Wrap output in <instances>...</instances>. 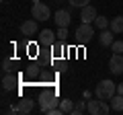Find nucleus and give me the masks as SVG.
I'll return each mask as SVG.
<instances>
[{"label": "nucleus", "mask_w": 123, "mask_h": 115, "mask_svg": "<svg viewBox=\"0 0 123 115\" xmlns=\"http://www.w3.org/2000/svg\"><path fill=\"white\" fill-rule=\"evenodd\" d=\"M113 95H117V84L113 82V80H101V82L97 84V89H94V97L103 99V101H111V97Z\"/></svg>", "instance_id": "nucleus-1"}, {"label": "nucleus", "mask_w": 123, "mask_h": 115, "mask_svg": "<svg viewBox=\"0 0 123 115\" xmlns=\"http://www.w3.org/2000/svg\"><path fill=\"white\" fill-rule=\"evenodd\" d=\"M55 35H57V39H60V41H66L68 39V27H57V33H55Z\"/></svg>", "instance_id": "nucleus-19"}, {"label": "nucleus", "mask_w": 123, "mask_h": 115, "mask_svg": "<svg viewBox=\"0 0 123 115\" xmlns=\"http://www.w3.org/2000/svg\"><path fill=\"white\" fill-rule=\"evenodd\" d=\"M97 8L92 4H86L84 8H80V21L82 23H94V19H97Z\"/></svg>", "instance_id": "nucleus-8"}, {"label": "nucleus", "mask_w": 123, "mask_h": 115, "mask_svg": "<svg viewBox=\"0 0 123 115\" xmlns=\"http://www.w3.org/2000/svg\"><path fill=\"white\" fill-rule=\"evenodd\" d=\"M53 21H55L57 27H68V25H70V21H72V17H70L68 10L60 8V10H55V14H53Z\"/></svg>", "instance_id": "nucleus-10"}, {"label": "nucleus", "mask_w": 123, "mask_h": 115, "mask_svg": "<svg viewBox=\"0 0 123 115\" xmlns=\"http://www.w3.org/2000/svg\"><path fill=\"white\" fill-rule=\"evenodd\" d=\"M35 49H37V45H35V43H33V45H27V53H31V56H35V53H37Z\"/></svg>", "instance_id": "nucleus-23"}, {"label": "nucleus", "mask_w": 123, "mask_h": 115, "mask_svg": "<svg viewBox=\"0 0 123 115\" xmlns=\"http://www.w3.org/2000/svg\"><path fill=\"white\" fill-rule=\"evenodd\" d=\"M113 35L115 33L111 31V29H103L101 33H98V41H101V45H105V47H111V45H113Z\"/></svg>", "instance_id": "nucleus-11"}, {"label": "nucleus", "mask_w": 123, "mask_h": 115, "mask_svg": "<svg viewBox=\"0 0 123 115\" xmlns=\"http://www.w3.org/2000/svg\"><path fill=\"white\" fill-rule=\"evenodd\" d=\"M111 31L115 33V35H119V33H123V17H115L111 19Z\"/></svg>", "instance_id": "nucleus-15"}, {"label": "nucleus", "mask_w": 123, "mask_h": 115, "mask_svg": "<svg viewBox=\"0 0 123 115\" xmlns=\"http://www.w3.org/2000/svg\"><path fill=\"white\" fill-rule=\"evenodd\" d=\"M12 66H14V64H12V60L4 58V62H2V72H4V74H6V72H12Z\"/></svg>", "instance_id": "nucleus-20"}, {"label": "nucleus", "mask_w": 123, "mask_h": 115, "mask_svg": "<svg viewBox=\"0 0 123 115\" xmlns=\"http://www.w3.org/2000/svg\"><path fill=\"white\" fill-rule=\"evenodd\" d=\"M31 17L35 19V21H49L51 10H49V6L45 4V2H39V0H37L35 4H33V8H31Z\"/></svg>", "instance_id": "nucleus-5"}, {"label": "nucleus", "mask_w": 123, "mask_h": 115, "mask_svg": "<svg viewBox=\"0 0 123 115\" xmlns=\"http://www.w3.org/2000/svg\"><path fill=\"white\" fill-rule=\"evenodd\" d=\"M39 45H43V47H51L53 43H55V33L49 31V29H43V31H39Z\"/></svg>", "instance_id": "nucleus-7"}, {"label": "nucleus", "mask_w": 123, "mask_h": 115, "mask_svg": "<svg viewBox=\"0 0 123 115\" xmlns=\"http://www.w3.org/2000/svg\"><path fill=\"white\" fill-rule=\"evenodd\" d=\"M33 107H35V103L31 101V99H21V101H18V111H21L23 115L31 113V111H33Z\"/></svg>", "instance_id": "nucleus-13"}, {"label": "nucleus", "mask_w": 123, "mask_h": 115, "mask_svg": "<svg viewBox=\"0 0 123 115\" xmlns=\"http://www.w3.org/2000/svg\"><path fill=\"white\" fill-rule=\"evenodd\" d=\"M68 2H70V4L74 6V8H84V6H86L88 2H90V0H68Z\"/></svg>", "instance_id": "nucleus-21"}, {"label": "nucleus", "mask_w": 123, "mask_h": 115, "mask_svg": "<svg viewBox=\"0 0 123 115\" xmlns=\"http://www.w3.org/2000/svg\"><path fill=\"white\" fill-rule=\"evenodd\" d=\"M21 33L25 37H31V35H35V33H39V27H37V21L35 19H29V21H25L21 25Z\"/></svg>", "instance_id": "nucleus-9"}, {"label": "nucleus", "mask_w": 123, "mask_h": 115, "mask_svg": "<svg viewBox=\"0 0 123 115\" xmlns=\"http://www.w3.org/2000/svg\"><path fill=\"white\" fill-rule=\"evenodd\" d=\"M86 111L90 115H109L111 111V105H107V101H103V99L97 97V101L92 99V101H86Z\"/></svg>", "instance_id": "nucleus-3"}, {"label": "nucleus", "mask_w": 123, "mask_h": 115, "mask_svg": "<svg viewBox=\"0 0 123 115\" xmlns=\"http://www.w3.org/2000/svg\"><path fill=\"white\" fill-rule=\"evenodd\" d=\"M109 25H111V21L107 17H97V19H94V27L101 29V31H103V29H109Z\"/></svg>", "instance_id": "nucleus-17"}, {"label": "nucleus", "mask_w": 123, "mask_h": 115, "mask_svg": "<svg viewBox=\"0 0 123 115\" xmlns=\"http://www.w3.org/2000/svg\"><path fill=\"white\" fill-rule=\"evenodd\" d=\"M117 93H119V95H123V82H121V84H117Z\"/></svg>", "instance_id": "nucleus-24"}, {"label": "nucleus", "mask_w": 123, "mask_h": 115, "mask_svg": "<svg viewBox=\"0 0 123 115\" xmlns=\"http://www.w3.org/2000/svg\"><path fill=\"white\" fill-rule=\"evenodd\" d=\"M84 111H86V103L84 101H78L74 105V111H72V115H80V113H84Z\"/></svg>", "instance_id": "nucleus-18"}, {"label": "nucleus", "mask_w": 123, "mask_h": 115, "mask_svg": "<svg viewBox=\"0 0 123 115\" xmlns=\"http://www.w3.org/2000/svg\"><path fill=\"white\" fill-rule=\"evenodd\" d=\"M57 103H60V101H57V97H55L53 90H45V93L39 95V109L43 111V113H47L49 109H53Z\"/></svg>", "instance_id": "nucleus-4"}, {"label": "nucleus", "mask_w": 123, "mask_h": 115, "mask_svg": "<svg viewBox=\"0 0 123 115\" xmlns=\"http://www.w3.org/2000/svg\"><path fill=\"white\" fill-rule=\"evenodd\" d=\"M60 109L64 111V113H70L72 115V111H74V101H70V99H62V101H60Z\"/></svg>", "instance_id": "nucleus-16"}, {"label": "nucleus", "mask_w": 123, "mask_h": 115, "mask_svg": "<svg viewBox=\"0 0 123 115\" xmlns=\"http://www.w3.org/2000/svg\"><path fill=\"white\" fill-rule=\"evenodd\" d=\"M109 70H111V74H115V76L123 74V53H113V56H111Z\"/></svg>", "instance_id": "nucleus-6"}, {"label": "nucleus", "mask_w": 123, "mask_h": 115, "mask_svg": "<svg viewBox=\"0 0 123 115\" xmlns=\"http://www.w3.org/2000/svg\"><path fill=\"white\" fill-rule=\"evenodd\" d=\"M17 86V76H12L10 72H6L2 76V90H12Z\"/></svg>", "instance_id": "nucleus-12"}, {"label": "nucleus", "mask_w": 123, "mask_h": 115, "mask_svg": "<svg viewBox=\"0 0 123 115\" xmlns=\"http://www.w3.org/2000/svg\"><path fill=\"white\" fill-rule=\"evenodd\" d=\"M111 51H113V53H123V41H113Z\"/></svg>", "instance_id": "nucleus-22"}, {"label": "nucleus", "mask_w": 123, "mask_h": 115, "mask_svg": "<svg viewBox=\"0 0 123 115\" xmlns=\"http://www.w3.org/2000/svg\"><path fill=\"white\" fill-rule=\"evenodd\" d=\"M92 35H94V27L90 25V23H82V25L76 29L74 37H76V43L78 45H86L92 41Z\"/></svg>", "instance_id": "nucleus-2"}, {"label": "nucleus", "mask_w": 123, "mask_h": 115, "mask_svg": "<svg viewBox=\"0 0 123 115\" xmlns=\"http://www.w3.org/2000/svg\"><path fill=\"white\" fill-rule=\"evenodd\" d=\"M111 109L113 111H117V113H121L123 111V95H113L111 97Z\"/></svg>", "instance_id": "nucleus-14"}]
</instances>
